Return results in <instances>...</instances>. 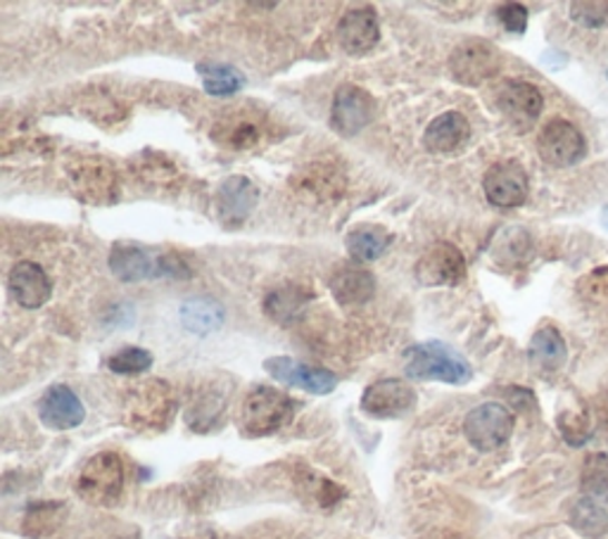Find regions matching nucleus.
<instances>
[{
    "label": "nucleus",
    "instance_id": "obj_21",
    "mask_svg": "<svg viewBox=\"0 0 608 539\" xmlns=\"http://www.w3.org/2000/svg\"><path fill=\"white\" fill-rule=\"evenodd\" d=\"M331 293L343 307H362L375 295V278L360 264L337 266L331 276Z\"/></svg>",
    "mask_w": 608,
    "mask_h": 539
},
{
    "label": "nucleus",
    "instance_id": "obj_36",
    "mask_svg": "<svg viewBox=\"0 0 608 539\" xmlns=\"http://www.w3.org/2000/svg\"><path fill=\"white\" fill-rule=\"evenodd\" d=\"M153 366V354L143 347H124L107 359V369L119 375H136Z\"/></svg>",
    "mask_w": 608,
    "mask_h": 539
},
{
    "label": "nucleus",
    "instance_id": "obj_20",
    "mask_svg": "<svg viewBox=\"0 0 608 539\" xmlns=\"http://www.w3.org/2000/svg\"><path fill=\"white\" fill-rule=\"evenodd\" d=\"M312 300L314 293L310 287H304L300 283H285L274 287V291L264 297V314L274 323H278V326H295Z\"/></svg>",
    "mask_w": 608,
    "mask_h": 539
},
{
    "label": "nucleus",
    "instance_id": "obj_5",
    "mask_svg": "<svg viewBox=\"0 0 608 539\" xmlns=\"http://www.w3.org/2000/svg\"><path fill=\"white\" fill-rule=\"evenodd\" d=\"M69 186L88 205H112L119 197L115 167L102 157H79L67 167Z\"/></svg>",
    "mask_w": 608,
    "mask_h": 539
},
{
    "label": "nucleus",
    "instance_id": "obj_35",
    "mask_svg": "<svg viewBox=\"0 0 608 539\" xmlns=\"http://www.w3.org/2000/svg\"><path fill=\"white\" fill-rule=\"evenodd\" d=\"M559 430L563 440L570 447H582L589 438H592V419H589L587 409H563L559 413Z\"/></svg>",
    "mask_w": 608,
    "mask_h": 539
},
{
    "label": "nucleus",
    "instance_id": "obj_11",
    "mask_svg": "<svg viewBox=\"0 0 608 539\" xmlns=\"http://www.w3.org/2000/svg\"><path fill=\"white\" fill-rule=\"evenodd\" d=\"M375 115L373 98L360 86L345 84L333 96L331 107V127L343 138H352L364 131Z\"/></svg>",
    "mask_w": 608,
    "mask_h": 539
},
{
    "label": "nucleus",
    "instance_id": "obj_3",
    "mask_svg": "<svg viewBox=\"0 0 608 539\" xmlns=\"http://www.w3.org/2000/svg\"><path fill=\"white\" fill-rule=\"evenodd\" d=\"M295 402L288 394L259 385L247 394L241 413H238V428L245 438H266L274 435L283 425L293 421Z\"/></svg>",
    "mask_w": 608,
    "mask_h": 539
},
{
    "label": "nucleus",
    "instance_id": "obj_31",
    "mask_svg": "<svg viewBox=\"0 0 608 539\" xmlns=\"http://www.w3.org/2000/svg\"><path fill=\"white\" fill-rule=\"evenodd\" d=\"M580 488L585 497L606 504L608 501V454H589L582 463Z\"/></svg>",
    "mask_w": 608,
    "mask_h": 539
},
{
    "label": "nucleus",
    "instance_id": "obj_18",
    "mask_svg": "<svg viewBox=\"0 0 608 539\" xmlns=\"http://www.w3.org/2000/svg\"><path fill=\"white\" fill-rule=\"evenodd\" d=\"M8 291L12 300L24 310H39L50 300L52 285L43 266L36 262H20L12 266L8 278Z\"/></svg>",
    "mask_w": 608,
    "mask_h": 539
},
{
    "label": "nucleus",
    "instance_id": "obj_34",
    "mask_svg": "<svg viewBox=\"0 0 608 539\" xmlns=\"http://www.w3.org/2000/svg\"><path fill=\"white\" fill-rule=\"evenodd\" d=\"M214 140H219L222 146L234 148V150H247L257 146L259 140V129L257 124L247 121V119H231L228 124H217L214 129Z\"/></svg>",
    "mask_w": 608,
    "mask_h": 539
},
{
    "label": "nucleus",
    "instance_id": "obj_27",
    "mask_svg": "<svg viewBox=\"0 0 608 539\" xmlns=\"http://www.w3.org/2000/svg\"><path fill=\"white\" fill-rule=\"evenodd\" d=\"M568 523L578 535L587 539H599L608 532V511L599 504V501L580 497L573 501V507L568 511Z\"/></svg>",
    "mask_w": 608,
    "mask_h": 539
},
{
    "label": "nucleus",
    "instance_id": "obj_39",
    "mask_svg": "<svg viewBox=\"0 0 608 539\" xmlns=\"http://www.w3.org/2000/svg\"><path fill=\"white\" fill-rule=\"evenodd\" d=\"M601 226L608 231V205L601 209Z\"/></svg>",
    "mask_w": 608,
    "mask_h": 539
},
{
    "label": "nucleus",
    "instance_id": "obj_22",
    "mask_svg": "<svg viewBox=\"0 0 608 539\" xmlns=\"http://www.w3.org/2000/svg\"><path fill=\"white\" fill-rule=\"evenodd\" d=\"M110 268L124 283L163 276V272H159V257H150L146 249L131 243H117L112 247Z\"/></svg>",
    "mask_w": 608,
    "mask_h": 539
},
{
    "label": "nucleus",
    "instance_id": "obj_28",
    "mask_svg": "<svg viewBox=\"0 0 608 539\" xmlns=\"http://www.w3.org/2000/svg\"><path fill=\"white\" fill-rule=\"evenodd\" d=\"M65 504L60 501H41V504H29L24 520H22V530L27 537L39 539L50 535L52 530H58L62 518H65Z\"/></svg>",
    "mask_w": 608,
    "mask_h": 539
},
{
    "label": "nucleus",
    "instance_id": "obj_7",
    "mask_svg": "<svg viewBox=\"0 0 608 539\" xmlns=\"http://www.w3.org/2000/svg\"><path fill=\"white\" fill-rule=\"evenodd\" d=\"M516 419L509 406L499 402H486L475 406L463 421V435L478 452H494L504 447L513 435Z\"/></svg>",
    "mask_w": 608,
    "mask_h": 539
},
{
    "label": "nucleus",
    "instance_id": "obj_38",
    "mask_svg": "<svg viewBox=\"0 0 608 539\" xmlns=\"http://www.w3.org/2000/svg\"><path fill=\"white\" fill-rule=\"evenodd\" d=\"M497 20L511 33H523L528 29V8L521 3H504L497 8Z\"/></svg>",
    "mask_w": 608,
    "mask_h": 539
},
{
    "label": "nucleus",
    "instance_id": "obj_37",
    "mask_svg": "<svg viewBox=\"0 0 608 539\" xmlns=\"http://www.w3.org/2000/svg\"><path fill=\"white\" fill-rule=\"evenodd\" d=\"M570 17L585 29H604L608 27V3L606 0H582V3L570 6Z\"/></svg>",
    "mask_w": 608,
    "mask_h": 539
},
{
    "label": "nucleus",
    "instance_id": "obj_19",
    "mask_svg": "<svg viewBox=\"0 0 608 539\" xmlns=\"http://www.w3.org/2000/svg\"><path fill=\"white\" fill-rule=\"evenodd\" d=\"M471 138V124L461 112H444L435 117L423 134V146L433 155H452L467 146Z\"/></svg>",
    "mask_w": 608,
    "mask_h": 539
},
{
    "label": "nucleus",
    "instance_id": "obj_10",
    "mask_svg": "<svg viewBox=\"0 0 608 539\" xmlns=\"http://www.w3.org/2000/svg\"><path fill=\"white\" fill-rule=\"evenodd\" d=\"M467 278V259L452 243H435L416 264V281L428 287H454Z\"/></svg>",
    "mask_w": 608,
    "mask_h": 539
},
{
    "label": "nucleus",
    "instance_id": "obj_13",
    "mask_svg": "<svg viewBox=\"0 0 608 539\" xmlns=\"http://www.w3.org/2000/svg\"><path fill=\"white\" fill-rule=\"evenodd\" d=\"M416 404V392L400 379H383L369 385L362 394V411L371 419H400Z\"/></svg>",
    "mask_w": 608,
    "mask_h": 539
},
{
    "label": "nucleus",
    "instance_id": "obj_1",
    "mask_svg": "<svg viewBox=\"0 0 608 539\" xmlns=\"http://www.w3.org/2000/svg\"><path fill=\"white\" fill-rule=\"evenodd\" d=\"M176 416V398L169 383L153 379L129 390L124 423L136 433H165Z\"/></svg>",
    "mask_w": 608,
    "mask_h": 539
},
{
    "label": "nucleus",
    "instance_id": "obj_17",
    "mask_svg": "<svg viewBox=\"0 0 608 539\" xmlns=\"http://www.w3.org/2000/svg\"><path fill=\"white\" fill-rule=\"evenodd\" d=\"M39 416L50 430H71L84 423L86 409L75 390L67 385H52L39 402Z\"/></svg>",
    "mask_w": 608,
    "mask_h": 539
},
{
    "label": "nucleus",
    "instance_id": "obj_30",
    "mask_svg": "<svg viewBox=\"0 0 608 539\" xmlns=\"http://www.w3.org/2000/svg\"><path fill=\"white\" fill-rule=\"evenodd\" d=\"M198 75L203 77L205 91L209 96H217V98H226V96L238 94L243 88V84H245V77L241 75L236 67L217 65V62L198 65Z\"/></svg>",
    "mask_w": 608,
    "mask_h": 539
},
{
    "label": "nucleus",
    "instance_id": "obj_25",
    "mask_svg": "<svg viewBox=\"0 0 608 539\" xmlns=\"http://www.w3.org/2000/svg\"><path fill=\"white\" fill-rule=\"evenodd\" d=\"M226 321V312L217 300L212 297H195L184 302L182 307V323L184 329L198 333V335H207L219 331Z\"/></svg>",
    "mask_w": 608,
    "mask_h": 539
},
{
    "label": "nucleus",
    "instance_id": "obj_4",
    "mask_svg": "<svg viewBox=\"0 0 608 539\" xmlns=\"http://www.w3.org/2000/svg\"><path fill=\"white\" fill-rule=\"evenodd\" d=\"M124 490V463L115 452H100L84 463L77 494L91 507H112Z\"/></svg>",
    "mask_w": 608,
    "mask_h": 539
},
{
    "label": "nucleus",
    "instance_id": "obj_33",
    "mask_svg": "<svg viewBox=\"0 0 608 539\" xmlns=\"http://www.w3.org/2000/svg\"><path fill=\"white\" fill-rule=\"evenodd\" d=\"M302 188H307L318 197H324V200H328V197H337L345 190V176L343 171L324 161V167L321 165L310 167V171L302 178Z\"/></svg>",
    "mask_w": 608,
    "mask_h": 539
},
{
    "label": "nucleus",
    "instance_id": "obj_29",
    "mask_svg": "<svg viewBox=\"0 0 608 539\" xmlns=\"http://www.w3.org/2000/svg\"><path fill=\"white\" fill-rule=\"evenodd\" d=\"M576 293L589 312L608 316V266H599L585 274L576 285Z\"/></svg>",
    "mask_w": 608,
    "mask_h": 539
},
{
    "label": "nucleus",
    "instance_id": "obj_14",
    "mask_svg": "<svg viewBox=\"0 0 608 539\" xmlns=\"http://www.w3.org/2000/svg\"><path fill=\"white\" fill-rule=\"evenodd\" d=\"M266 373L272 375L274 381L307 390L312 394H331L337 388V375L326 371V369H316L310 364H300L291 356H272L264 362Z\"/></svg>",
    "mask_w": 608,
    "mask_h": 539
},
{
    "label": "nucleus",
    "instance_id": "obj_24",
    "mask_svg": "<svg viewBox=\"0 0 608 539\" xmlns=\"http://www.w3.org/2000/svg\"><path fill=\"white\" fill-rule=\"evenodd\" d=\"M390 243H392L390 233L383 226H373V224L356 226L354 231L347 233L345 238L347 253L356 262H375L390 247Z\"/></svg>",
    "mask_w": 608,
    "mask_h": 539
},
{
    "label": "nucleus",
    "instance_id": "obj_23",
    "mask_svg": "<svg viewBox=\"0 0 608 539\" xmlns=\"http://www.w3.org/2000/svg\"><path fill=\"white\" fill-rule=\"evenodd\" d=\"M528 356H530V364L540 375H551L561 371L568 359V347H566L563 335L553 326L540 329L530 340Z\"/></svg>",
    "mask_w": 608,
    "mask_h": 539
},
{
    "label": "nucleus",
    "instance_id": "obj_26",
    "mask_svg": "<svg viewBox=\"0 0 608 539\" xmlns=\"http://www.w3.org/2000/svg\"><path fill=\"white\" fill-rule=\"evenodd\" d=\"M532 253V238L523 228H504L492 243V259L504 268H516L528 262Z\"/></svg>",
    "mask_w": 608,
    "mask_h": 539
},
{
    "label": "nucleus",
    "instance_id": "obj_15",
    "mask_svg": "<svg viewBox=\"0 0 608 539\" xmlns=\"http://www.w3.org/2000/svg\"><path fill=\"white\" fill-rule=\"evenodd\" d=\"M259 203V190L247 176H228L217 193V214L226 228H238L247 222Z\"/></svg>",
    "mask_w": 608,
    "mask_h": 539
},
{
    "label": "nucleus",
    "instance_id": "obj_32",
    "mask_svg": "<svg viewBox=\"0 0 608 539\" xmlns=\"http://www.w3.org/2000/svg\"><path fill=\"white\" fill-rule=\"evenodd\" d=\"M226 406V394L219 390H209L205 394H200L195 404L188 411V425L193 430H198V433H207V430L217 423V419L222 416V411Z\"/></svg>",
    "mask_w": 608,
    "mask_h": 539
},
{
    "label": "nucleus",
    "instance_id": "obj_2",
    "mask_svg": "<svg viewBox=\"0 0 608 539\" xmlns=\"http://www.w3.org/2000/svg\"><path fill=\"white\" fill-rule=\"evenodd\" d=\"M404 373L414 381H440L467 385L473 379L471 364L444 343H421L404 352Z\"/></svg>",
    "mask_w": 608,
    "mask_h": 539
},
{
    "label": "nucleus",
    "instance_id": "obj_9",
    "mask_svg": "<svg viewBox=\"0 0 608 539\" xmlns=\"http://www.w3.org/2000/svg\"><path fill=\"white\" fill-rule=\"evenodd\" d=\"M538 155L553 169L573 167L585 159L587 140L573 121L549 119L538 136Z\"/></svg>",
    "mask_w": 608,
    "mask_h": 539
},
{
    "label": "nucleus",
    "instance_id": "obj_8",
    "mask_svg": "<svg viewBox=\"0 0 608 539\" xmlns=\"http://www.w3.org/2000/svg\"><path fill=\"white\" fill-rule=\"evenodd\" d=\"M499 69H502V56L494 43L482 39L463 41L450 56V75L461 86L478 88L494 79Z\"/></svg>",
    "mask_w": 608,
    "mask_h": 539
},
{
    "label": "nucleus",
    "instance_id": "obj_6",
    "mask_svg": "<svg viewBox=\"0 0 608 539\" xmlns=\"http://www.w3.org/2000/svg\"><path fill=\"white\" fill-rule=\"evenodd\" d=\"M494 107L513 131L526 134L535 127V121L540 119L545 98L535 84L521 79H507L497 86Z\"/></svg>",
    "mask_w": 608,
    "mask_h": 539
},
{
    "label": "nucleus",
    "instance_id": "obj_16",
    "mask_svg": "<svg viewBox=\"0 0 608 539\" xmlns=\"http://www.w3.org/2000/svg\"><path fill=\"white\" fill-rule=\"evenodd\" d=\"M381 41L379 14L371 8L347 10L337 22V43L347 56H366Z\"/></svg>",
    "mask_w": 608,
    "mask_h": 539
},
{
    "label": "nucleus",
    "instance_id": "obj_12",
    "mask_svg": "<svg viewBox=\"0 0 608 539\" xmlns=\"http://www.w3.org/2000/svg\"><path fill=\"white\" fill-rule=\"evenodd\" d=\"M482 190H486L488 200L494 207H521L528 200L530 193V182H528V171L523 169L521 161L516 159H504L497 161L488 171L486 178H482Z\"/></svg>",
    "mask_w": 608,
    "mask_h": 539
}]
</instances>
